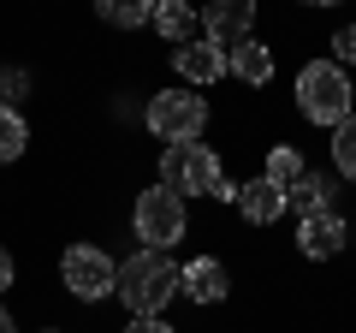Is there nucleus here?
Wrapping results in <instances>:
<instances>
[{
    "mask_svg": "<svg viewBox=\"0 0 356 333\" xmlns=\"http://www.w3.org/2000/svg\"><path fill=\"white\" fill-rule=\"evenodd\" d=\"M332 173H339V179H350V185H356V114L344 119L339 131H332Z\"/></svg>",
    "mask_w": 356,
    "mask_h": 333,
    "instance_id": "obj_18",
    "label": "nucleus"
},
{
    "mask_svg": "<svg viewBox=\"0 0 356 333\" xmlns=\"http://www.w3.org/2000/svg\"><path fill=\"white\" fill-rule=\"evenodd\" d=\"M131 226H137L143 250H172V244H184V232H191V208H184L178 191L149 185V191H137V203H131Z\"/></svg>",
    "mask_w": 356,
    "mask_h": 333,
    "instance_id": "obj_4",
    "label": "nucleus"
},
{
    "mask_svg": "<svg viewBox=\"0 0 356 333\" xmlns=\"http://www.w3.org/2000/svg\"><path fill=\"white\" fill-rule=\"evenodd\" d=\"M303 6H321V13H327V6H339V0H303Z\"/></svg>",
    "mask_w": 356,
    "mask_h": 333,
    "instance_id": "obj_23",
    "label": "nucleus"
},
{
    "mask_svg": "<svg viewBox=\"0 0 356 333\" xmlns=\"http://www.w3.org/2000/svg\"><path fill=\"white\" fill-rule=\"evenodd\" d=\"M0 333H18V321H13V309L0 304Z\"/></svg>",
    "mask_w": 356,
    "mask_h": 333,
    "instance_id": "obj_22",
    "label": "nucleus"
},
{
    "mask_svg": "<svg viewBox=\"0 0 356 333\" xmlns=\"http://www.w3.org/2000/svg\"><path fill=\"white\" fill-rule=\"evenodd\" d=\"M149 24L166 36V48H178V42H191L196 30H202V6H191V0H161Z\"/></svg>",
    "mask_w": 356,
    "mask_h": 333,
    "instance_id": "obj_14",
    "label": "nucleus"
},
{
    "mask_svg": "<svg viewBox=\"0 0 356 333\" xmlns=\"http://www.w3.org/2000/svg\"><path fill=\"white\" fill-rule=\"evenodd\" d=\"M18 280V262H13V250H6V244H0V292H6V286Z\"/></svg>",
    "mask_w": 356,
    "mask_h": 333,
    "instance_id": "obj_21",
    "label": "nucleus"
},
{
    "mask_svg": "<svg viewBox=\"0 0 356 333\" xmlns=\"http://www.w3.org/2000/svg\"><path fill=\"white\" fill-rule=\"evenodd\" d=\"M42 333H60V327H42Z\"/></svg>",
    "mask_w": 356,
    "mask_h": 333,
    "instance_id": "obj_24",
    "label": "nucleus"
},
{
    "mask_svg": "<svg viewBox=\"0 0 356 333\" xmlns=\"http://www.w3.org/2000/svg\"><path fill=\"white\" fill-rule=\"evenodd\" d=\"M332 60H339V65H356V24L332 30Z\"/></svg>",
    "mask_w": 356,
    "mask_h": 333,
    "instance_id": "obj_19",
    "label": "nucleus"
},
{
    "mask_svg": "<svg viewBox=\"0 0 356 333\" xmlns=\"http://www.w3.org/2000/svg\"><path fill=\"white\" fill-rule=\"evenodd\" d=\"M297 114L309 119V125H327L339 131L344 119L356 114V90H350V72H344L339 60H309L303 72H297Z\"/></svg>",
    "mask_w": 356,
    "mask_h": 333,
    "instance_id": "obj_1",
    "label": "nucleus"
},
{
    "mask_svg": "<svg viewBox=\"0 0 356 333\" xmlns=\"http://www.w3.org/2000/svg\"><path fill=\"white\" fill-rule=\"evenodd\" d=\"M24 149H30V119L18 114V107H6V102H0V166H6V161H18Z\"/></svg>",
    "mask_w": 356,
    "mask_h": 333,
    "instance_id": "obj_16",
    "label": "nucleus"
},
{
    "mask_svg": "<svg viewBox=\"0 0 356 333\" xmlns=\"http://www.w3.org/2000/svg\"><path fill=\"white\" fill-rule=\"evenodd\" d=\"M250 30H255V0H208L202 6V36L214 42V48L232 54Z\"/></svg>",
    "mask_w": 356,
    "mask_h": 333,
    "instance_id": "obj_8",
    "label": "nucleus"
},
{
    "mask_svg": "<svg viewBox=\"0 0 356 333\" xmlns=\"http://www.w3.org/2000/svg\"><path fill=\"white\" fill-rule=\"evenodd\" d=\"M226 72L238 77V84H250V90L273 84V42H261V36H243L238 48L226 54Z\"/></svg>",
    "mask_w": 356,
    "mask_h": 333,
    "instance_id": "obj_13",
    "label": "nucleus"
},
{
    "mask_svg": "<svg viewBox=\"0 0 356 333\" xmlns=\"http://www.w3.org/2000/svg\"><path fill=\"white\" fill-rule=\"evenodd\" d=\"M344 244H350V220H344L339 208L297 220V256H309V262H332Z\"/></svg>",
    "mask_w": 356,
    "mask_h": 333,
    "instance_id": "obj_7",
    "label": "nucleus"
},
{
    "mask_svg": "<svg viewBox=\"0 0 356 333\" xmlns=\"http://www.w3.org/2000/svg\"><path fill=\"white\" fill-rule=\"evenodd\" d=\"M339 203V173H321V166H309L303 179L285 185V215H327V208Z\"/></svg>",
    "mask_w": 356,
    "mask_h": 333,
    "instance_id": "obj_10",
    "label": "nucleus"
},
{
    "mask_svg": "<svg viewBox=\"0 0 356 333\" xmlns=\"http://www.w3.org/2000/svg\"><path fill=\"white\" fill-rule=\"evenodd\" d=\"M60 286L77 297V304H102V297L119 292V262L107 256L102 244H65L60 250Z\"/></svg>",
    "mask_w": 356,
    "mask_h": 333,
    "instance_id": "obj_5",
    "label": "nucleus"
},
{
    "mask_svg": "<svg viewBox=\"0 0 356 333\" xmlns=\"http://www.w3.org/2000/svg\"><path fill=\"white\" fill-rule=\"evenodd\" d=\"M178 292L191 297V304H220V297L232 292L226 262H220V256H196V262H184V268H178Z\"/></svg>",
    "mask_w": 356,
    "mask_h": 333,
    "instance_id": "obj_11",
    "label": "nucleus"
},
{
    "mask_svg": "<svg viewBox=\"0 0 356 333\" xmlns=\"http://www.w3.org/2000/svg\"><path fill=\"white\" fill-rule=\"evenodd\" d=\"M143 125L154 143H196L208 131V102L196 90H161L143 107Z\"/></svg>",
    "mask_w": 356,
    "mask_h": 333,
    "instance_id": "obj_6",
    "label": "nucleus"
},
{
    "mask_svg": "<svg viewBox=\"0 0 356 333\" xmlns=\"http://www.w3.org/2000/svg\"><path fill=\"white\" fill-rule=\"evenodd\" d=\"M107 30H143L154 18V0H89Z\"/></svg>",
    "mask_w": 356,
    "mask_h": 333,
    "instance_id": "obj_15",
    "label": "nucleus"
},
{
    "mask_svg": "<svg viewBox=\"0 0 356 333\" xmlns=\"http://www.w3.org/2000/svg\"><path fill=\"white\" fill-rule=\"evenodd\" d=\"M172 72L191 84V90H208V84H220L226 77V48H214L208 36H191L172 48Z\"/></svg>",
    "mask_w": 356,
    "mask_h": 333,
    "instance_id": "obj_9",
    "label": "nucleus"
},
{
    "mask_svg": "<svg viewBox=\"0 0 356 333\" xmlns=\"http://www.w3.org/2000/svg\"><path fill=\"white\" fill-rule=\"evenodd\" d=\"M125 333H178V327H172V321H161V316H131Z\"/></svg>",
    "mask_w": 356,
    "mask_h": 333,
    "instance_id": "obj_20",
    "label": "nucleus"
},
{
    "mask_svg": "<svg viewBox=\"0 0 356 333\" xmlns=\"http://www.w3.org/2000/svg\"><path fill=\"white\" fill-rule=\"evenodd\" d=\"M161 185L178 191L184 203H191V196H220L226 166H220V155L208 149L202 137H196V143H166V149H161Z\"/></svg>",
    "mask_w": 356,
    "mask_h": 333,
    "instance_id": "obj_3",
    "label": "nucleus"
},
{
    "mask_svg": "<svg viewBox=\"0 0 356 333\" xmlns=\"http://www.w3.org/2000/svg\"><path fill=\"white\" fill-rule=\"evenodd\" d=\"M261 173H267L273 185H291V179H303V173H309V161L291 149V143H273V149H267V161H261Z\"/></svg>",
    "mask_w": 356,
    "mask_h": 333,
    "instance_id": "obj_17",
    "label": "nucleus"
},
{
    "mask_svg": "<svg viewBox=\"0 0 356 333\" xmlns=\"http://www.w3.org/2000/svg\"><path fill=\"white\" fill-rule=\"evenodd\" d=\"M113 297L131 316H161L178 297V262L166 256V250H131V256L119 262V292Z\"/></svg>",
    "mask_w": 356,
    "mask_h": 333,
    "instance_id": "obj_2",
    "label": "nucleus"
},
{
    "mask_svg": "<svg viewBox=\"0 0 356 333\" xmlns=\"http://www.w3.org/2000/svg\"><path fill=\"white\" fill-rule=\"evenodd\" d=\"M238 215L250 220V226H273V220L285 215V185H273L267 173H255L250 185H238Z\"/></svg>",
    "mask_w": 356,
    "mask_h": 333,
    "instance_id": "obj_12",
    "label": "nucleus"
},
{
    "mask_svg": "<svg viewBox=\"0 0 356 333\" xmlns=\"http://www.w3.org/2000/svg\"><path fill=\"white\" fill-rule=\"evenodd\" d=\"M154 6H161V0H154Z\"/></svg>",
    "mask_w": 356,
    "mask_h": 333,
    "instance_id": "obj_25",
    "label": "nucleus"
}]
</instances>
